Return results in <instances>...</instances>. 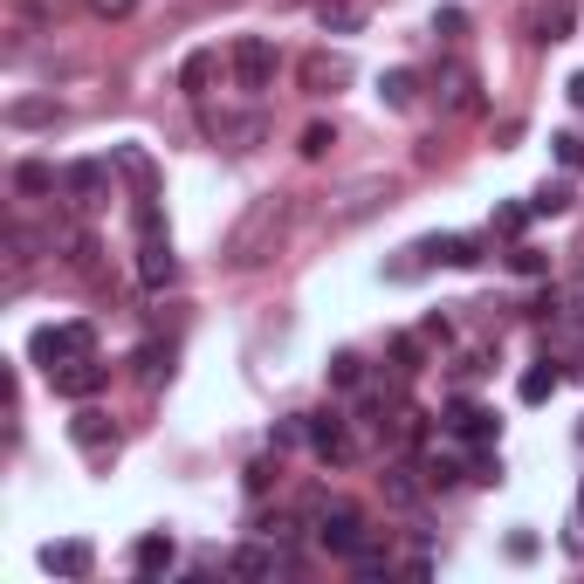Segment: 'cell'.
<instances>
[{
  "mask_svg": "<svg viewBox=\"0 0 584 584\" xmlns=\"http://www.w3.org/2000/svg\"><path fill=\"white\" fill-rule=\"evenodd\" d=\"M420 495H426V481H420L413 468H392V474H386V502H392V509H413Z\"/></svg>",
  "mask_w": 584,
  "mask_h": 584,
  "instance_id": "cell-21",
  "label": "cell"
},
{
  "mask_svg": "<svg viewBox=\"0 0 584 584\" xmlns=\"http://www.w3.org/2000/svg\"><path fill=\"white\" fill-rule=\"evenodd\" d=\"M447 426H454L461 440H474V447L495 440V413H489V405H474V399H454V405H447Z\"/></svg>",
  "mask_w": 584,
  "mask_h": 584,
  "instance_id": "cell-14",
  "label": "cell"
},
{
  "mask_svg": "<svg viewBox=\"0 0 584 584\" xmlns=\"http://www.w3.org/2000/svg\"><path fill=\"white\" fill-rule=\"evenodd\" d=\"M523 220H529L523 207H495V227H502V234H523Z\"/></svg>",
  "mask_w": 584,
  "mask_h": 584,
  "instance_id": "cell-38",
  "label": "cell"
},
{
  "mask_svg": "<svg viewBox=\"0 0 584 584\" xmlns=\"http://www.w3.org/2000/svg\"><path fill=\"white\" fill-rule=\"evenodd\" d=\"M42 571H56V577H90V571H96V550H90L83 537H62V543L42 550Z\"/></svg>",
  "mask_w": 584,
  "mask_h": 584,
  "instance_id": "cell-12",
  "label": "cell"
},
{
  "mask_svg": "<svg viewBox=\"0 0 584 584\" xmlns=\"http://www.w3.org/2000/svg\"><path fill=\"white\" fill-rule=\"evenodd\" d=\"M289 227V193H262L255 207H248L234 227H227V241H220V255H227V268H255V262H268L275 255V234Z\"/></svg>",
  "mask_w": 584,
  "mask_h": 584,
  "instance_id": "cell-1",
  "label": "cell"
},
{
  "mask_svg": "<svg viewBox=\"0 0 584 584\" xmlns=\"http://www.w3.org/2000/svg\"><path fill=\"white\" fill-rule=\"evenodd\" d=\"M550 151H557V165H564V172H584V138L577 131H557Z\"/></svg>",
  "mask_w": 584,
  "mask_h": 584,
  "instance_id": "cell-27",
  "label": "cell"
},
{
  "mask_svg": "<svg viewBox=\"0 0 584 584\" xmlns=\"http://www.w3.org/2000/svg\"><path fill=\"white\" fill-rule=\"evenodd\" d=\"M111 165L124 172V180H131V193H138V199H151V193H159V165H151V151H138V145H117V151H111Z\"/></svg>",
  "mask_w": 584,
  "mask_h": 584,
  "instance_id": "cell-15",
  "label": "cell"
},
{
  "mask_svg": "<svg viewBox=\"0 0 584 584\" xmlns=\"http://www.w3.org/2000/svg\"><path fill=\"white\" fill-rule=\"evenodd\" d=\"M351 564H358V577H386V571H392V557H386V550H371V543H365L358 557H351Z\"/></svg>",
  "mask_w": 584,
  "mask_h": 584,
  "instance_id": "cell-33",
  "label": "cell"
},
{
  "mask_svg": "<svg viewBox=\"0 0 584 584\" xmlns=\"http://www.w3.org/2000/svg\"><path fill=\"white\" fill-rule=\"evenodd\" d=\"M516 392H523V405H543V399L557 392V365H529V371H523V386H516Z\"/></svg>",
  "mask_w": 584,
  "mask_h": 584,
  "instance_id": "cell-24",
  "label": "cell"
},
{
  "mask_svg": "<svg viewBox=\"0 0 584 584\" xmlns=\"http://www.w3.org/2000/svg\"><path fill=\"white\" fill-rule=\"evenodd\" d=\"M378 96H386V111H413L420 104V76L413 69H386L378 76Z\"/></svg>",
  "mask_w": 584,
  "mask_h": 584,
  "instance_id": "cell-18",
  "label": "cell"
},
{
  "mask_svg": "<svg viewBox=\"0 0 584 584\" xmlns=\"http://www.w3.org/2000/svg\"><path fill=\"white\" fill-rule=\"evenodd\" d=\"M138 378H145V386H159V378H165V344H138Z\"/></svg>",
  "mask_w": 584,
  "mask_h": 584,
  "instance_id": "cell-28",
  "label": "cell"
},
{
  "mask_svg": "<svg viewBox=\"0 0 584 584\" xmlns=\"http://www.w3.org/2000/svg\"><path fill=\"white\" fill-rule=\"evenodd\" d=\"M131 564H138L145 577H159V571L180 564V543H172L165 529H151V537H138V543H131Z\"/></svg>",
  "mask_w": 584,
  "mask_h": 584,
  "instance_id": "cell-16",
  "label": "cell"
},
{
  "mask_svg": "<svg viewBox=\"0 0 584 584\" xmlns=\"http://www.w3.org/2000/svg\"><path fill=\"white\" fill-rule=\"evenodd\" d=\"M104 386H111V365L96 358V351H90V358H69V365L56 371V392H62V399H96Z\"/></svg>",
  "mask_w": 584,
  "mask_h": 584,
  "instance_id": "cell-10",
  "label": "cell"
},
{
  "mask_svg": "<svg viewBox=\"0 0 584 584\" xmlns=\"http://www.w3.org/2000/svg\"><path fill=\"white\" fill-rule=\"evenodd\" d=\"M564 207H571V186H564V180H557V186H543L537 199H529V214H564Z\"/></svg>",
  "mask_w": 584,
  "mask_h": 584,
  "instance_id": "cell-29",
  "label": "cell"
},
{
  "mask_svg": "<svg viewBox=\"0 0 584 584\" xmlns=\"http://www.w3.org/2000/svg\"><path fill=\"white\" fill-rule=\"evenodd\" d=\"M392 358L399 371H420V337H392Z\"/></svg>",
  "mask_w": 584,
  "mask_h": 584,
  "instance_id": "cell-35",
  "label": "cell"
},
{
  "mask_svg": "<svg viewBox=\"0 0 584 584\" xmlns=\"http://www.w3.org/2000/svg\"><path fill=\"white\" fill-rule=\"evenodd\" d=\"M56 117H62L56 96H14L8 104V124H21V131H42V124H56Z\"/></svg>",
  "mask_w": 584,
  "mask_h": 584,
  "instance_id": "cell-17",
  "label": "cell"
},
{
  "mask_svg": "<svg viewBox=\"0 0 584 584\" xmlns=\"http://www.w3.org/2000/svg\"><path fill=\"white\" fill-rule=\"evenodd\" d=\"M62 248H69V268H76V275H90V268H96V255H104V248H96V234H83V227H76Z\"/></svg>",
  "mask_w": 584,
  "mask_h": 584,
  "instance_id": "cell-25",
  "label": "cell"
},
{
  "mask_svg": "<svg viewBox=\"0 0 584 584\" xmlns=\"http://www.w3.org/2000/svg\"><path fill=\"white\" fill-rule=\"evenodd\" d=\"M434 96H440L447 117H468V111H481V76H474L468 62H447V69L434 76Z\"/></svg>",
  "mask_w": 584,
  "mask_h": 584,
  "instance_id": "cell-7",
  "label": "cell"
},
{
  "mask_svg": "<svg viewBox=\"0 0 584 584\" xmlns=\"http://www.w3.org/2000/svg\"><path fill=\"white\" fill-rule=\"evenodd\" d=\"M220 76V56L214 48H193V56L180 62V90H193V96H207V83Z\"/></svg>",
  "mask_w": 584,
  "mask_h": 584,
  "instance_id": "cell-20",
  "label": "cell"
},
{
  "mask_svg": "<svg viewBox=\"0 0 584 584\" xmlns=\"http://www.w3.org/2000/svg\"><path fill=\"white\" fill-rule=\"evenodd\" d=\"M330 386H337V392L365 386V358H351V351H337V358H330Z\"/></svg>",
  "mask_w": 584,
  "mask_h": 584,
  "instance_id": "cell-26",
  "label": "cell"
},
{
  "mask_svg": "<svg viewBox=\"0 0 584 584\" xmlns=\"http://www.w3.org/2000/svg\"><path fill=\"white\" fill-rule=\"evenodd\" d=\"M227 69H234V83H241L248 96H262V90L275 83V69H283V56H275L268 35H241L234 56H227Z\"/></svg>",
  "mask_w": 584,
  "mask_h": 584,
  "instance_id": "cell-3",
  "label": "cell"
},
{
  "mask_svg": "<svg viewBox=\"0 0 584 584\" xmlns=\"http://www.w3.org/2000/svg\"><path fill=\"white\" fill-rule=\"evenodd\" d=\"M577 28V8H571V0H543V8H537V42H564Z\"/></svg>",
  "mask_w": 584,
  "mask_h": 584,
  "instance_id": "cell-19",
  "label": "cell"
},
{
  "mask_svg": "<svg viewBox=\"0 0 584 584\" xmlns=\"http://www.w3.org/2000/svg\"><path fill=\"white\" fill-rule=\"evenodd\" d=\"M275 474H283V447H275V454H262V461H255V468H248V489H255V495H262V489H268V481H275Z\"/></svg>",
  "mask_w": 584,
  "mask_h": 584,
  "instance_id": "cell-30",
  "label": "cell"
},
{
  "mask_svg": "<svg viewBox=\"0 0 584 584\" xmlns=\"http://www.w3.org/2000/svg\"><path fill=\"white\" fill-rule=\"evenodd\" d=\"M434 35H440V42H461V35H468V14H461V8H440V14H434Z\"/></svg>",
  "mask_w": 584,
  "mask_h": 584,
  "instance_id": "cell-32",
  "label": "cell"
},
{
  "mask_svg": "<svg viewBox=\"0 0 584 584\" xmlns=\"http://www.w3.org/2000/svg\"><path fill=\"white\" fill-rule=\"evenodd\" d=\"M577 509H584V489H577Z\"/></svg>",
  "mask_w": 584,
  "mask_h": 584,
  "instance_id": "cell-40",
  "label": "cell"
},
{
  "mask_svg": "<svg viewBox=\"0 0 584 584\" xmlns=\"http://www.w3.org/2000/svg\"><path fill=\"white\" fill-rule=\"evenodd\" d=\"M571 104H577V111H584V69H577V76H571Z\"/></svg>",
  "mask_w": 584,
  "mask_h": 584,
  "instance_id": "cell-39",
  "label": "cell"
},
{
  "mask_svg": "<svg viewBox=\"0 0 584 584\" xmlns=\"http://www.w3.org/2000/svg\"><path fill=\"white\" fill-rule=\"evenodd\" d=\"M138 283H145L151 296L180 283V262H172V241H165V234H138Z\"/></svg>",
  "mask_w": 584,
  "mask_h": 584,
  "instance_id": "cell-8",
  "label": "cell"
},
{
  "mask_svg": "<svg viewBox=\"0 0 584 584\" xmlns=\"http://www.w3.org/2000/svg\"><path fill=\"white\" fill-rule=\"evenodd\" d=\"M28 351H35V365L56 378L69 358H90V351H96V330H90V323H48V330H35Z\"/></svg>",
  "mask_w": 584,
  "mask_h": 584,
  "instance_id": "cell-2",
  "label": "cell"
},
{
  "mask_svg": "<svg viewBox=\"0 0 584 584\" xmlns=\"http://www.w3.org/2000/svg\"><path fill=\"white\" fill-rule=\"evenodd\" d=\"M131 8H138V0H90V14H96V21H124Z\"/></svg>",
  "mask_w": 584,
  "mask_h": 584,
  "instance_id": "cell-36",
  "label": "cell"
},
{
  "mask_svg": "<svg viewBox=\"0 0 584 584\" xmlns=\"http://www.w3.org/2000/svg\"><path fill=\"white\" fill-rule=\"evenodd\" d=\"M302 440L317 447L323 468H344L351 454H358V447H351V434H344V413H310V420H302Z\"/></svg>",
  "mask_w": 584,
  "mask_h": 584,
  "instance_id": "cell-6",
  "label": "cell"
},
{
  "mask_svg": "<svg viewBox=\"0 0 584 584\" xmlns=\"http://www.w3.org/2000/svg\"><path fill=\"white\" fill-rule=\"evenodd\" d=\"M330 145H337V131H330V124H310V131H302V145H296V151H302V159H323Z\"/></svg>",
  "mask_w": 584,
  "mask_h": 584,
  "instance_id": "cell-31",
  "label": "cell"
},
{
  "mask_svg": "<svg viewBox=\"0 0 584 584\" xmlns=\"http://www.w3.org/2000/svg\"><path fill=\"white\" fill-rule=\"evenodd\" d=\"M296 76H302V96H337V90L351 83V62L330 56V48H317V56L296 62Z\"/></svg>",
  "mask_w": 584,
  "mask_h": 584,
  "instance_id": "cell-9",
  "label": "cell"
},
{
  "mask_svg": "<svg viewBox=\"0 0 584 584\" xmlns=\"http://www.w3.org/2000/svg\"><path fill=\"white\" fill-rule=\"evenodd\" d=\"M317 21H323V28H337V35H351L365 21V8H358V0H317Z\"/></svg>",
  "mask_w": 584,
  "mask_h": 584,
  "instance_id": "cell-22",
  "label": "cell"
},
{
  "mask_svg": "<svg viewBox=\"0 0 584 584\" xmlns=\"http://www.w3.org/2000/svg\"><path fill=\"white\" fill-rule=\"evenodd\" d=\"M516 268H523V275H543L550 262H543V248H516Z\"/></svg>",
  "mask_w": 584,
  "mask_h": 584,
  "instance_id": "cell-37",
  "label": "cell"
},
{
  "mask_svg": "<svg viewBox=\"0 0 584 584\" xmlns=\"http://www.w3.org/2000/svg\"><path fill=\"white\" fill-rule=\"evenodd\" d=\"M14 186L28 193V199H35V193H56V165H42V159H21V165H14Z\"/></svg>",
  "mask_w": 584,
  "mask_h": 584,
  "instance_id": "cell-23",
  "label": "cell"
},
{
  "mask_svg": "<svg viewBox=\"0 0 584 584\" xmlns=\"http://www.w3.org/2000/svg\"><path fill=\"white\" fill-rule=\"evenodd\" d=\"M62 193H69L76 214H96V207L111 199V165H104V159H76V165L62 172Z\"/></svg>",
  "mask_w": 584,
  "mask_h": 584,
  "instance_id": "cell-5",
  "label": "cell"
},
{
  "mask_svg": "<svg viewBox=\"0 0 584 584\" xmlns=\"http://www.w3.org/2000/svg\"><path fill=\"white\" fill-rule=\"evenodd\" d=\"M454 481H461L454 461H426V489H454Z\"/></svg>",
  "mask_w": 584,
  "mask_h": 584,
  "instance_id": "cell-34",
  "label": "cell"
},
{
  "mask_svg": "<svg viewBox=\"0 0 584 584\" xmlns=\"http://www.w3.org/2000/svg\"><path fill=\"white\" fill-rule=\"evenodd\" d=\"M577 440H584V426H577Z\"/></svg>",
  "mask_w": 584,
  "mask_h": 584,
  "instance_id": "cell-41",
  "label": "cell"
},
{
  "mask_svg": "<svg viewBox=\"0 0 584 584\" xmlns=\"http://www.w3.org/2000/svg\"><path fill=\"white\" fill-rule=\"evenodd\" d=\"M275 571H289V557L275 550V537L268 543H241L234 557H227V577H275Z\"/></svg>",
  "mask_w": 584,
  "mask_h": 584,
  "instance_id": "cell-11",
  "label": "cell"
},
{
  "mask_svg": "<svg viewBox=\"0 0 584 584\" xmlns=\"http://www.w3.org/2000/svg\"><path fill=\"white\" fill-rule=\"evenodd\" d=\"M69 440L83 447V454H111V447H117V426H111V413H96V405H83V413L69 420Z\"/></svg>",
  "mask_w": 584,
  "mask_h": 584,
  "instance_id": "cell-13",
  "label": "cell"
},
{
  "mask_svg": "<svg viewBox=\"0 0 584 584\" xmlns=\"http://www.w3.org/2000/svg\"><path fill=\"white\" fill-rule=\"evenodd\" d=\"M317 543H323L330 557H358V550H365L358 509H351V502H330V509H317Z\"/></svg>",
  "mask_w": 584,
  "mask_h": 584,
  "instance_id": "cell-4",
  "label": "cell"
}]
</instances>
